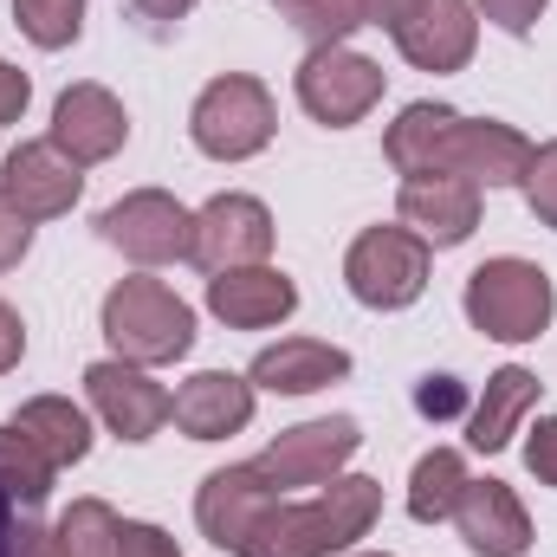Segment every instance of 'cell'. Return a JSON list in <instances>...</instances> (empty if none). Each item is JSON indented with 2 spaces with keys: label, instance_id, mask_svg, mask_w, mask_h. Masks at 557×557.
<instances>
[{
  "label": "cell",
  "instance_id": "6da1fadb",
  "mask_svg": "<svg viewBox=\"0 0 557 557\" xmlns=\"http://www.w3.org/2000/svg\"><path fill=\"white\" fill-rule=\"evenodd\" d=\"M383 519V486L363 473H337L331 486H318L311 499L285 506L278 499L267 525L253 532V545L240 557H331L350 552L357 539H370V525Z\"/></svg>",
  "mask_w": 557,
  "mask_h": 557
},
{
  "label": "cell",
  "instance_id": "7a4b0ae2",
  "mask_svg": "<svg viewBox=\"0 0 557 557\" xmlns=\"http://www.w3.org/2000/svg\"><path fill=\"white\" fill-rule=\"evenodd\" d=\"M104 337L124 363L156 370L195 350V311L162 278H117L104 292Z\"/></svg>",
  "mask_w": 557,
  "mask_h": 557
},
{
  "label": "cell",
  "instance_id": "3957f363",
  "mask_svg": "<svg viewBox=\"0 0 557 557\" xmlns=\"http://www.w3.org/2000/svg\"><path fill=\"white\" fill-rule=\"evenodd\" d=\"M557 311V292H552V273L532 267V260H486L467 273V318L473 331H486L493 344H532L545 337Z\"/></svg>",
  "mask_w": 557,
  "mask_h": 557
},
{
  "label": "cell",
  "instance_id": "277c9868",
  "mask_svg": "<svg viewBox=\"0 0 557 557\" xmlns=\"http://www.w3.org/2000/svg\"><path fill=\"white\" fill-rule=\"evenodd\" d=\"M278 131V111H273V91L260 85V78H247V72H227V78H214L201 98H195V111H188V137L201 156H214V162H247V156H260Z\"/></svg>",
  "mask_w": 557,
  "mask_h": 557
},
{
  "label": "cell",
  "instance_id": "5b68a950",
  "mask_svg": "<svg viewBox=\"0 0 557 557\" xmlns=\"http://www.w3.org/2000/svg\"><path fill=\"white\" fill-rule=\"evenodd\" d=\"M428 267H434V247L421 234H409V227H363L350 240V253H344V285L370 311H409L428 292Z\"/></svg>",
  "mask_w": 557,
  "mask_h": 557
},
{
  "label": "cell",
  "instance_id": "8992f818",
  "mask_svg": "<svg viewBox=\"0 0 557 557\" xmlns=\"http://www.w3.org/2000/svg\"><path fill=\"white\" fill-rule=\"evenodd\" d=\"M292 85H298L305 117L324 131H350L383 104V65L350 52V46H311Z\"/></svg>",
  "mask_w": 557,
  "mask_h": 557
},
{
  "label": "cell",
  "instance_id": "52a82bcc",
  "mask_svg": "<svg viewBox=\"0 0 557 557\" xmlns=\"http://www.w3.org/2000/svg\"><path fill=\"white\" fill-rule=\"evenodd\" d=\"M98 234H104V247H117L137 267H169V260H188L195 214L169 188H137L98 214Z\"/></svg>",
  "mask_w": 557,
  "mask_h": 557
},
{
  "label": "cell",
  "instance_id": "ba28073f",
  "mask_svg": "<svg viewBox=\"0 0 557 557\" xmlns=\"http://www.w3.org/2000/svg\"><path fill=\"white\" fill-rule=\"evenodd\" d=\"M278 506V486L247 460V467H214L208 480H201V493H195V525H201V539L214 545V552H247L253 545V532L267 525V512Z\"/></svg>",
  "mask_w": 557,
  "mask_h": 557
},
{
  "label": "cell",
  "instance_id": "9c48e42d",
  "mask_svg": "<svg viewBox=\"0 0 557 557\" xmlns=\"http://www.w3.org/2000/svg\"><path fill=\"white\" fill-rule=\"evenodd\" d=\"M267 253H273V214H267V201H253V195H214V201L195 214L188 260H195L201 273L267 267Z\"/></svg>",
  "mask_w": 557,
  "mask_h": 557
},
{
  "label": "cell",
  "instance_id": "30bf717a",
  "mask_svg": "<svg viewBox=\"0 0 557 557\" xmlns=\"http://www.w3.org/2000/svg\"><path fill=\"white\" fill-rule=\"evenodd\" d=\"M85 195V169L59 149V143H20L7 162H0V201L20 214V221H59L72 214Z\"/></svg>",
  "mask_w": 557,
  "mask_h": 557
},
{
  "label": "cell",
  "instance_id": "8fae6325",
  "mask_svg": "<svg viewBox=\"0 0 557 557\" xmlns=\"http://www.w3.org/2000/svg\"><path fill=\"white\" fill-rule=\"evenodd\" d=\"M525 169H532V143L493 117H454L434 156V175H460L473 188H519Z\"/></svg>",
  "mask_w": 557,
  "mask_h": 557
},
{
  "label": "cell",
  "instance_id": "7c38bea8",
  "mask_svg": "<svg viewBox=\"0 0 557 557\" xmlns=\"http://www.w3.org/2000/svg\"><path fill=\"white\" fill-rule=\"evenodd\" d=\"M357 447H363L357 421L350 416H324V421H298V428H285L253 467L273 480L278 493H285V486H331V480L350 467Z\"/></svg>",
  "mask_w": 557,
  "mask_h": 557
},
{
  "label": "cell",
  "instance_id": "4fadbf2b",
  "mask_svg": "<svg viewBox=\"0 0 557 557\" xmlns=\"http://www.w3.org/2000/svg\"><path fill=\"white\" fill-rule=\"evenodd\" d=\"M85 396H91L98 421H104L117 441H149V434L169 421V403H175L156 376H143L137 363H124V357L91 363V370H85Z\"/></svg>",
  "mask_w": 557,
  "mask_h": 557
},
{
  "label": "cell",
  "instance_id": "5bb4252c",
  "mask_svg": "<svg viewBox=\"0 0 557 557\" xmlns=\"http://www.w3.org/2000/svg\"><path fill=\"white\" fill-rule=\"evenodd\" d=\"M389 39L416 72H460L480 46V13L467 0H421L409 20L389 26Z\"/></svg>",
  "mask_w": 557,
  "mask_h": 557
},
{
  "label": "cell",
  "instance_id": "9a60e30c",
  "mask_svg": "<svg viewBox=\"0 0 557 557\" xmlns=\"http://www.w3.org/2000/svg\"><path fill=\"white\" fill-rule=\"evenodd\" d=\"M396 214L428 247H460L480 227V188L460 182V175H403Z\"/></svg>",
  "mask_w": 557,
  "mask_h": 557
},
{
  "label": "cell",
  "instance_id": "2e32d148",
  "mask_svg": "<svg viewBox=\"0 0 557 557\" xmlns=\"http://www.w3.org/2000/svg\"><path fill=\"white\" fill-rule=\"evenodd\" d=\"M131 137V117H124V104L104 91V85H72V91H59V104H52V143L78 162V169H91V162H111L117 149Z\"/></svg>",
  "mask_w": 557,
  "mask_h": 557
},
{
  "label": "cell",
  "instance_id": "e0dca14e",
  "mask_svg": "<svg viewBox=\"0 0 557 557\" xmlns=\"http://www.w3.org/2000/svg\"><path fill=\"white\" fill-rule=\"evenodd\" d=\"M460 545L473 557H525L532 552V519L519 506V493L506 480H467L460 506H454Z\"/></svg>",
  "mask_w": 557,
  "mask_h": 557
},
{
  "label": "cell",
  "instance_id": "ac0fdd59",
  "mask_svg": "<svg viewBox=\"0 0 557 557\" xmlns=\"http://www.w3.org/2000/svg\"><path fill=\"white\" fill-rule=\"evenodd\" d=\"M208 311L227 331H267V324H285L298 311V285L278 267H234V273L208 278Z\"/></svg>",
  "mask_w": 557,
  "mask_h": 557
},
{
  "label": "cell",
  "instance_id": "d6986e66",
  "mask_svg": "<svg viewBox=\"0 0 557 557\" xmlns=\"http://www.w3.org/2000/svg\"><path fill=\"white\" fill-rule=\"evenodd\" d=\"M169 416L188 441H227V434H240L253 421V383L234 376V370H201V376H188L175 389Z\"/></svg>",
  "mask_w": 557,
  "mask_h": 557
},
{
  "label": "cell",
  "instance_id": "ffe728a7",
  "mask_svg": "<svg viewBox=\"0 0 557 557\" xmlns=\"http://www.w3.org/2000/svg\"><path fill=\"white\" fill-rule=\"evenodd\" d=\"M350 376V350L337 344H318V337H285V344H267L247 370L253 389H273V396H318L331 383Z\"/></svg>",
  "mask_w": 557,
  "mask_h": 557
},
{
  "label": "cell",
  "instance_id": "44dd1931",
  "mask_svg": "<svg viewBox=\"0 0 557 557\" xmlns=\"http://www.w3.org/2000/svg\"><path fill=\"white\" fill-rule=\"evenodd\" d=\"M532 403H539V376H532L525 363H506V370H493V376H486V396L473 403L467 441H473L480 454H499V447L519 434V421L532 416Z\"/></svg>",
  "mask_w": 557,
  "mask_h": 557
},
{
  "label": "cell",
  "instance_id": "7402d4cb",
  "mask_svg": "<svg viewBox=\"0 0 557 557\" xmlns=\"http://www.w3.org/2000/svg\"><path fill=\"white\" fill-rule=\"evenodd\" d=\"M13 428H20L52 467H78V460L91 454V421H85L78 403H65V396H33V403H20Z\"/></svg>",
  "mask_w": 557,
  "mask_h": 557
},
{
  "label": "cell",
  "instance_id": "603a6c76",
  "mask_svg": "<svg viewBox=\"0 0 557 557\" xmlns=\"http://www.w3.org/2000/svg\"><path fill=\"white\" fill-rule=\"evenodd\" d=\"M467 493V460L454 447H428L409 473V519L416 525H447Z\"/></svg>",
  "mask_w": 557,
  "mask_h": 557
},
{
  "label": "cell",
  "instance_id": "cb8c5ba5",
  "mask_svg": "<svg viewBox=\"0 0 557 557\" xmlns=\"http://www.w3.org/2000/svg\"><path fill=\"white\" fill-rule=\"evenodd\" d=\"M460 111H447V104H409L396 124H389V137H383V156L403 169V175H434V156H441V137H447V124H454Z\"/></svg>",
  "mask_w": 557,
  "mask_h": 557
},
{
  "label": "cell",
  "instance_id": "d4e9b609",
  "mask_svg": "<svg viewBox=\"0 0 557 557\" xmlns=\"http://www.w3.org/2000/svg\"><path fill=\"white\" fill-rule=\"evenodd\" d=\"M52 552L59 557H117L124 552V519L104 499H72L52 525Z\"/></svg>",
  "mask_w": 557,
  "mask_h": 557
},
{
  "label": "cell",
  "instance_id": "484cf974",
  "mask_svg": "<svg viewBox=\"0 0 557 557\" xmlns=\"http://www.w3.org/2000/svg\"><path fill=\"white\" fill-rule=\"evenodd\" d=\"M278 20L311 46H344L357 26H370V0H278Z\"/></svg>",
  "mask_w": 557,
  "mask_h": 557
},
{
  "label": "cell",
  "instance_id": "4316f807",
  "mask_svg": "<svg viewBox=\"0 0 557 557\" xmlns=\"http://www.w3.org/2000/svg\"><path fill=\"white\" fill-rule=\"evenodd\" d=\"M52 473H59V467L7 421V428H0V493L20 499V506H39V499L52 493Z\"/></svg>",
  "mask_w": 557,
  "mask_h": 557
},
{
  "label": "cell",
  "instance_id": "83f0119b",
  "mask_svg": "<svg viewBox=\"0 0 557 557\" xmlns=\"http://www.w3.org/2000/svg\"><path fill=\"white\" fill-rule=\"evenodd\" d=\"M13 26L39 52H59L85 33V0H13Z\"/></svg>",
  "mask_w": 557,
  "mask_h": 557
},
{
  "label": "cell",
  "instance_id": "f1b7e54d",
  "mask_svg": "<svg viewBox=\"0 0 557 557\" xmlns=\"http://www.w3.org/2000/svg\"><path fill=\"white\" fill-rule=\"evenodd\" d=\"M525 208L545 221V227H557V143H545V149H532V169H525Z\"/></svg>",
  "mask_w": 557,
  "mask_h": 557
},
{
  "label": "cell",
  "instance_id": "f546056e",
  "mask_svg": "<svg viewBox=\"0 0 557 557\" xmlns=\"http://www.w3.org/2000/svg\"><path fill=\"white\" fill-rule=\"evenodd\" d=\"M552 0H473V13L480 20H493L499 33H512V39H525L532 26H539V13H545Z\"/></svg>",
  "mask_w": 557,
  "mask_h": 557
},
{
  "label": "cell",
  "instance_id": "4dcf8cb0",
  "mask_svg": "<svg viewBox=\"0 0 557 557\" xmlns=\"http://www.w3.org/2000/svg\"><path fill=\"white\" fill-rule=\"evenodd\" d=\"M416 409H421L428 421H447V416H460V409H467V389H460L454 376H421Z\"/></svg>",
  "mask_w": 557,
  "mask_h": 557
},
{
  "label": "cell",
  "instance_id": "1f68e13d",
  "mask_svg": "<svg viewBox=\"0 0 557 557\" xmlns=\"http://www.w3.org/2000/svg\"><path fill=\"white\" fill-rule=\"evenodd\" d=\"M525 467L539 473V486H557V416H545L525 441Z\"/></svg>",
  "mask_w": 557,
  "mask_h": 557
},
{
  "label": "cell",
  "instance_id": "d6a6232c",
  "mask_svg": "<svg viewBox=\"0 0 557 557\" xmlns=\"http://www.w3.org/2000/svg\"><path fill=\"white\" fill-rule=\"evenodd\" d=\"M117 557H182V545L162 532V525H143V519H124V552Z\"/></svg>",
  "mask_w": 557,
  "mask_h": 557
},
{
  "label": "cell",
  "instance_id": "836d02e7",
  "mask_svg": "<svg viewBox=\"0 0 557 557\" xmlns=\"http://www.w3.org/2000/svg\"><path fill=\"white\" fill-rule=\"evenodd\" d=\"M26 247H33V221H20V214L0 201V273H13V267L26 260Z\"/></svg>",
  "mask_w": 557,
  "mask_h": 557
},
{
  "label": "cell",
  "instance_id": "e575fe53",
  "mask_svg": "<svg viewBox=\"0 0 557 557\" xmlns=\"http://www.w3.org/2000/svg\"><path fill=\"white\" fill-rule=\"evenodd\" d=\"M20 357H26V324H20V311L0 298V376L20 370Z\"/></svg>",
  "mask_w": 557,
  "mask_h": 557
},
{
  "label": "cell",
  "instance_id": "d590c367",
  "mask_svg": "<svg viewBox=\"0 0 557 557\" xmlns=\"http://www.w3.org/2000/svg\"><path fill=\"white\" fill-rule=\"evenodd\" d=\"M26 98H33L26 72H13V65L0 59V124H20V117H26Z\"/></svg>",
  "mask_w": 557,
  "mask_h": 557
},
{
  "label": "cell",
  "instance_id": "8d00e7d4",
  "mask_svg": "<svg viewBox=\"0 0 557 557\" xmlns=\"http://www.w3.org/2000/svg\"><path fill=\"white\" fill-rule=\"evenodd\" d=\"M421 0H370V26H396V20H409Z\"/></svg>",
  "mask_w": 557,
  "mask_h": 557
},
{
  "label": "cell",
  "instance_id": "74e56055",
  "mask_svg": "<svg viewBox=\"0 0 557 557\" xmlns=\"http://www.w3.org/2000/svg\"><path fill=\"white\" fill-rule=\"evenodd\" d=\"M131 7H137L143 20H156V26H162V20H182L195 0H131Z\"/></svg>",
  "mask_w": 557,
  "mask_h": 557
},
{
  "label": "cell",
  "instance_id": "f35d334b",
  "mask_svg": "<svg viewBox=\"0 0 557 557\" xmlns=\"http://www.w3.org/2000/svg\"><path fill=\"white\" fill-rule=\"evenodd\" d=\"M20 557H59L46 525H20Z\"/></svg>",
  "mask_w": 557,
  "mask_h": 557
},
{
  "label": "cell",
  "instance_id": "ab89813d",
  "mask_svg": "<svg viewBox=\"0 0 557 557\" xmlns=\"http://www.w3.org/2000/svg\"><path fill=\"white\" fill-rule=\"evenodd\" d=\"M0 557H20V525H13V499L0 493Z\"/></svg>",
  "mask_w": 557,
  "mask_h": 557
},
{
  "label": "cell",
  "instance_id": "60d3db41",
  "mask_svg": "<svg viewBox=\"0 0 557 557\" xmlns=\"http://www.w3.org/2000/svg\"><path fill=\"white\" fill-rule=\"evenodd\" d=\"M350 557H389V552H350Z\"/></svg>",
  "mask_w": 557,
  "mask_h": 557
}]
</instances>
